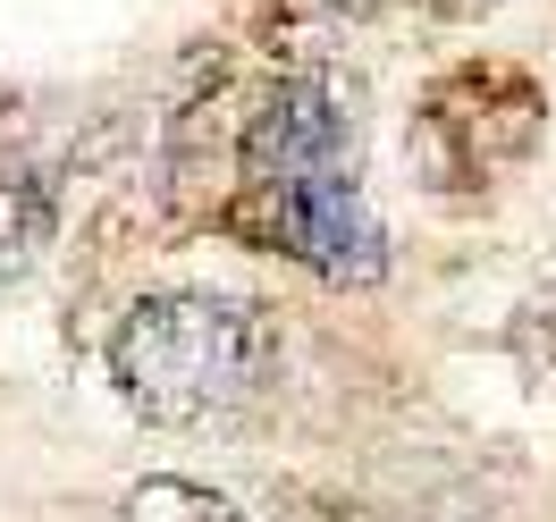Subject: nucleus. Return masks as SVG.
<instances>
[{"instance_id": "1", "label": "nucleus", "mask_w": 556, "mask_h": 522, "mask_svg": "<svg viewBox=\"0 0 556 522\" xmlns=\"http://www.w3.org/2000/svg\"><path fill=\"white\" fill-rule=\"evenodd\" d=\"M270 320L237 295H143L110 338V380L143 421H203L253 396Z\"/></svg>"}, {"instance_id": "2", "label": "nucleus", "mask_w": 556, "mask_h": 522, "mask_svg": "<svg viewBox=\"0 0 556 522\" xmlns=\"http://www.w3.org/2000/svg\"><path fill=\"white\" fill-rule=\"evenodd\" d=\"M270 228L287 237V253H304L320 279H346V287H371L388 270L380 253V228L354 194V169H320V177H295L270 194Z\"/></svg>"}, {"instance_id": "3", "label": "nucleus", "mask_w": 556, "mask_h": 522, "mask_svg": "<svg viewBox=\"0 0 556 522\" xmlns=\"http://www.w3.org/2000/svg\"><path fill=\"white\" fill-rule=\"evenodd\" d=\"M244 169H253L262 194L295 186V177H320V169H354V118L338 110V93H329L320 76H295V85H278L270 110L253 118Z\"/></svg>"}, {"instance_id": "4", "label": "nucleus", "mask_w": 556, "mask_h": 522, "mask_svg": "<svg viewBox=\"0 0 556 522\" xmlns=\"http://www.w3.org/2000/svg\"><path fill=\"white\" fill-rule=\"evenodd\" d=\"M42 237H51V203H42V186L0 177V287L42 253Z\"/></svg>"}, {"instance_id": "5", "label": "nucleus", "mask_w": 556, "mask_h": 522, "mask_svg": "<svg viewBox=\"0 0 556 522\" xmlns=\"http://www.w3.org/2000/svg\"><path fill=\"white\" fill-rule=\"evenodd\" d=\"M118 522H244L219 488H194V481H136Z\"/></svg>"}]
</instances>
